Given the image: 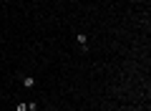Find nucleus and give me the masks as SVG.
I'll list each match as a JSON object with an SVG mask.
<instances>
[{
  "label": "nucleus",
  "instance_id": "1",
  "mask_svg": "<svg viewBox=\"0 0 151 111\" xmlns=\"http://www.w3.org/2000/svg\"><path fill=\"white\" fill-rule=\"evenodd\" d=\"M20 83L25 86V89H35V76H23Z\"/></svg>",
  "mask_w": 151,
  "mask_h": 111
},
{
  "label": "nucleus",
  "instance_id": "2",
  "mask_svg": "<svg viewBox=\"0 0 151 111\" xmlns=\"http://www.w3.org/2000/svg\"><path fill=\"white\" fill-rule=\"evenodd\" d=\"M76 43H78V46H81L83 51H86V48H88V38L83 36V33H76Z\"/></svg>",
  "mask_w": 151,
  "mask_h": 111
},
{
  "label": "nucleus",
  "instance_id": "3",
  "mask_svg": "<svg viewBox=\"0 0 151 111\" xmlns=\"http://www.w3.org/2000/svg\"><path fill=\"white\" fill-rule=\"evenodd\" d=\"M15 111H28V104H25V101H20V104L15 106Z\"/></svg>",
  "mask_w": 151,
  "mask_h": 111
},
{
  "label": "nucleus",
  "instance_id": "4",
  "mask_svg": "<svg viewBox=\"0 0 151 111\" xmlns=\"http://www.w3.org/2000/svg\"><path fill=\"white\" fill-rule=\"evenodd\" d=\"M28 111H38V104H35V101H30V104H28Z\"/></svg>",
  "mask_w": 151,
  "mask_h": 111
},
{
  "label": "nucleus",
  "instance_id": "5",
  "mask_svg": "<svg viewBox=\"0 0 151 111\" xmlns=\"http://www.w3.org/2000/svg\"><path fill=\"white\" fill-rule=\"evenodd\" d=\"M50 111H58V109H50Z\"/></svg>",
  "mask_w": 151,
  "mask_h": 111
}]
</instances>
